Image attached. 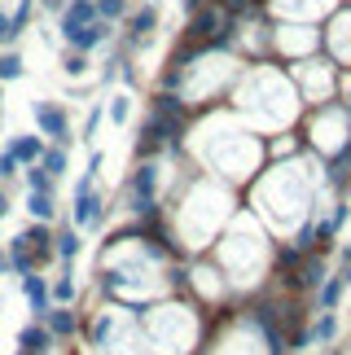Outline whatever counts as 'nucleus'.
Listing matches in <instances>:
<instances>
[{
	"label": "nucleus",
	"mask_w": 351,
	"mask_h": 355,
	"mask_svg": "<svg viewBox=\"0 0 351 355\" xmlns=\"http://www.w3.org/2000/svg\"><path fill=\"white\" fill-rule=\"evenodd\" d=\"M26 215L40 224H53V215H58V198L53 193H26Z\"/></svg>",
	"instance_id": "nucleus-15"
},
{
	"label": "nucleus",
	"mask_w": 351,
	"mask_h": 355,
	"mask_svg": "<svg viewBox=\"0 0 351 355\" xmlns=\"http://www.w3.org/2000/svg\"><path fill=\"white\" fill-rule=\"evenodd\" d=\"M44 145H49V141H44L40 132H18V136H9V141H5V149L18 158V167H31V162H40Z\"/></svg>",
	"instance_id": "nucleus-8"
},
{
	"label": "nucleus",
	"mask_w": 351,
	"mask_h": 355,
	"mask_svg": "<svg viewBox=\"0 0 351 355\" xmlns=\"http://www.w3.org/2000/svg\"><path fill=\"white\" fill-rule=\"evenodd\" d=\"M211 31H220V9H194L189 35H194V40H211Z\"/></svg>",
	"instance_id": "nucleus-16"
},
{
	"label": "nucleus",
	"mask_w": 351,
	"mask_h": 355,
	"mask_svg": "<svg viewBox=\"0 0 351 355\" xmlns=\"http://www.w3.org/2000/svg\"><path fill=\"white\" fill-rule=\"evenodd\" d=\"M154 211H158V167L145 162V167L132 171V215L154 220Z\"/></svg>",
	"instance_id": "nucleus-2"
},
{
	"label": "nucleus",
	"mask_w": 351,
	"mask_h": 355,
	"mask_svg": "<svg viewBox=\"0 0 351 355\" xmlns=\"http://www.w3.org/2000/svg\"><path fill=\"white\" fill-rule=\"evenodd\" d=\"M79 250H84V241H79V228H58V233H53V259H62V263H75Z\"/></svg>",
	"instance_id": "nucleus-11"
},
{
	"label": "nucleus",
	"mask_w": 351,
	"mask_h": 355,
	"mask_svg": "<svg viewBox=\"0 0 351 355\" xmlns=\"http://www.w3.org/2000/svg\"><path fill=\"white\" fill-rule=\"evenodd\" d=\"M18 237L26 241V250H31V259H35V268H40V263H49V259H53V228H49V224H40V220H31V224H26V228H22Z\"/></svg>",
	"instance_id": "nucleus-7"
},
{
	"label": "nucleus",
	"mask_w": 351,
	"mask_h": 355,
	"mask_svg": "<svg viewBox=\"0 0 351 355\" xmlns=\"http://www.w3.org/2000/svg\"><path fill=\"white\" fill-rule=\"evenodd\" d=\"M0 110H5V84H0Z\"/></svg>",
	"instance_id": "nucleus-31"
},
{
	"label": "nucleus",
	"mask_w": 351,
	"mask_h": 355,
	"mask_svg": "<svg viewBox=\"0 0 351 355\" xmlns=\"http://www.w3.org/2000/svg\"><path fill=\"white\" fill-rule=\"evenodd\" d=\"M9 18H13V31H18V40H22L26 26H31V18H35V0H18V5L9 9Z\"/></svg>",
	"instance_id": "nucleus-19"
},
{
	"label": "nucleus",
	"mask_w": 351,
	"mask_h": 355,
	"mask_svg": "<svg viewBox=\"0 0 351 355\" xmlns=\"http://www.w3.org/2000/svg\"><path fill=\"white\" fill-rule=\"evenodd\" d=\"M101 114H105V105H92V114L84 119V141H92V136H97V128H101Z\"/></svg>",
	"instance_id": "nucleus-25"
},
{
	"label": "nucleus",
	"mask_w": 351,
	"mask_h": 355,
	"mask_svg": "<svg viewBox=\"0 0 351 355\" xmlns=\"http://www.w3.org/2000/svg\"><path fill=\"white\" fill-rule=\"evenodd\" d=\"M40 320H44V329H49L53 338H75V329H79L75 311H71V307H62V303H53Z\"/></svg>",
	"instance_id": "nucleus-10"
},
{
	"label": "nucleus",
	"mask_w": 351,
	"mask_h": 355,
	"mask_svg": "<svg viewBox=\"0 0 351 355\" xmlns=\"http://www.w3.org/2000/svg\"><path fill=\"white\" fill-rule=\"evenodd\" d=\"M26 75V62L18 49H0V84H13V79Z\"/></svg>",
	"instance_id": "nucleus-18"
},
{
	"label": "nucleus",
	"mask_w": 351,
	"mask_h": 355,
	"mask_svg": "<svg viewBox=\"0 0 351 355\" xmlns=\"http://www.w3.org/2000/svg\"><path fill=\"white\" fill-rule=\"evenodd\" d=\"M343 281H347V277H339V281H329V285H325V294H320V307H325V311H334V303H339Z\"/></svg>",
	"instance_id": "nucleus-24"
},
{
	"label": "nucleus",
	"mask_w": 351,
	"mask_h": 355,
	"mask_svg": "<svg viewBox=\"0 0 351 355\" xmlns=\"http://www.w3.org/2000/svg\"><path fill=\"white\" fill-rule=\"evenodd\" d=\"M84 22H97V5L92 0H66V9L58 13V26H84Z\"/></svg>",
	"instance_id": "nucleus-12"
},
{
	"label": "nucleus",
	"mask_w": 351,
	"mask_h": 355,
	"mask_svg": "<svg viewBox=\"0 0 351 355\" xmlns=\"http://www.w3.org/2000/svg\"><path fill=\"white\" fill-rule=\"evenodd\" d=\"M22 184H26V193H58V180L40 167V162H31V167H22Z\"/></svg>",
	"instance_id": "nucleus-13"
},
{
	"label": "nucleus",
	"mask_w": 351,
	"mask_h": 355,
	"mask_svg": "<svg viewBox=\"0 0 351 355\" xmlns=\"http://www.w3.org/2000/svg\"><path fill=\"white\" fill-rule=\"evenodd\" d=\"M35 5H40V9H49V13H62V9H66V0H35Z\"/></svg>",
	"instance_id": "nucleus-27"
},
{
	"label": "nucleus",
	"mask_w": 351,
	"mask_h": 355,
	"mask_svg": "<svg viewBox=\"0 0 351 355\" xmlns=\"http://www.w3.org/2000/svg\"><path fill=\"white\" fill-rule=\"evenodd\" d=\"M316 338H320V343H325V338H334V320H329V316L316 324Z\"/></svg>",
	"instance_id": "nucleus-26"
},
{
	"label": "nucleus",
	"mask_w": 351,
	"mask_h": 355,
	"mask_svg": "<svg viewBox=\"0 0 351 355\" xmlns=\"http://www.w3.org/2000/svg\"><path fill=\"white\" fill-rule=\"evenodd\" d=\"M88 66H92V62H88V53H79V49H66V53H62V71L71 75V79H79V75L88 71Z\"/></svg>",
	"instance_id": "nucleus-20"
},
{
	"label": "nucleus",
	"mask_w": 351,
	"mask_h": 355,
	"mask_svg": "<svg viewBox=\"0 0 351 355\" xmlns=\"http://www.w3.org/2000/svg\"><path fill=\"white\" fill-rule=\"evenodd\" d=\"M0 49H18V31H13L9 9H0Z\"/></svg>",
	"instance_id": "nucleus-23"
},
{
	"label": "nucleus",
	"mask_w": 351,
	"mask_h": 355,
	"mask_svg": "<svg viewBox=\"0 0 351 355\" xmlns=\"http://www.w3.org/2000/svg\"><path fill=\"white\" fill-rule=\"evenodd\" d=\"M18 290H22V298H26V307H31V316H35V320L53 307V298H49V281L40 277V272H22V277H18Z\"/></svg>",
	"instance_id": "nucleus-5"
},
{
	"label": "nucleus",
	"mask_w": 351,
	"mask_h": 355,
	"mask_svg": "<svg viewBox=\"0 0 351 355\" xmlns=\"http://www.w3.org/2000/svg\"><path fill=\"white\" fill-rule=\"evenodd\" d=\"M40 167H44L53 180H62L66 167H71V158H66V145H44V154H40Z\"/></svg>",
	"instance_id": "nucleus-17"
},
{
	"label": "nucleus",
	"mask_w": 351,
	"mask_h": 355,
	"mask_svg": "<svg viewBox=\"0 0 351 355\" xmlns=\"http://www.w3.org/2000/svg\"><path fill=\"white\" fill-rule=\"evenodd\" d=\"M128 114H132V97H128V92H119V97H110V123H119V128H123V123H128Z\"/></svg>",
	"instance_id": "nucleus-22"
},
{
	"label": "nucleus",
	"mask_w": 351,
	"mask_h": 355,
	"mask_svg": "<svg viewBox=\"0 0 351 355\" xmlns=\"http://www.w3.org/2000/svg\"><path fill=\"white\" fill-rule=\"evenodd\" d=\"M0 277H9V254H5V245H0Z\"/></svg>",
	"instance_id": "nucleus-29"
},
{
	"label": "nucleus",
	"mask_w": 351,
	"mask_h": 355,
	"mask_svg": "<svg viewBox=\"0 0 351 355\" xmlns=\"http://www.w3.org/2000/svg\"><path fill=\"white\" fill-rule=\"evenodd\" d=\"M202 5H207V0H185V9H189V13H194V9H202Z\"/></svg>",
	"instance_id": "nucleus-30"
},
{
	"label": "nucleus",
	"mask_w": 351,
	"mask_h": 355,
	"mask_svg": "<svg viewBox=\"0 0 351 355\" xmlns=\"http://www.w3.org/2000/svg\"><path fill=\"white\" fill-rule=\"evenodd\" d=\"M53 347H58V338L44 329V320H31V324L18 329V351L22 355H53Z\"/></svg>",
	"instance_id": "nucleus-6"
},
{
	"label": "nucleus",
	"mask_w": 351,
	"mask_h": 355,
	"mask_svg": "<svg viewBox=\"0 0 351 355\" xmlns=\"http://www.w3.org/2000/svg\"><path fill=\"white\" fill-rule=\"evenodd\" d=\"M110 26H114V22L97 18V22H84V26H58V31H62V40H66V49L92 53V49H101L105 40H110Z\"/></svg>",
	"instance_id": "nucleus-4"
},
{
	"label": "nucleus",
	"mask_w": 351,
	"mask_h": 355,
	"mask_svg": "<svg viewBox=\"0 0 351 355\" xmlns=\"http://www.w3.org/2000/svg\"><path fill=\"white\" fill-rule=\"evenodd\" d=\"M49 298H53V303H62V307L75 303V272H71V263H62V277L49 281Z\"/></svg>",
	"instance_id": "nucleus-14"
},
{
	"label": "nucleus",
	"mask_w": 351,
	"mask_h": 355,
	"mask_svg": "<svg viewBox=\"0 0 351 355\" xmlns=\"http://www.w3.org/2000/svg\"><path fill=\"white\" fill-rule=\"evenodd\" d=\"M154 26H158V9L154 5H141L137 13H128V49L145 44V40L154 35Z\"/></svg>",
	"instance_id": "nucleus-9"
},
{
	"label": "nucleus",
	"mask_w": 351,
	"mask_h": 355,
	"mask_svg": "<svg viewBox=\"0 0 351 355\" xmlns=\"http://www.w3.org/2000/svg\"><path fill=\"white\" fill-rule=\"evenodd\" d=\"M31 119H35V132L44 136L49 145H71V114H66L58 101H35Z\"/></svg>",
	"instance_id": "nucleus-1"
},
{
	"label": "nucleus",
	"mask_w": 351,
	"mask_h": 355,
	"mask_svg": "<svg viewBox=\"0 0 351 355\" xmlns=\"http://www.w3.org/2000/svg\"><path fill=\"white\" fill-rule=\"evenodd\" d=\"M9 211H13V207H9V193H5V184H0V224H5Z\"/></svg>",
	"instance_id": "nucleus-28"
},
{
	"label": "nucleus",
	"mask_w": 351,
	"mask_h": 355,
	"mask_svg": "<svg viewBox=\"0 0 351 355\" xmlns=\"http://www.w3.org/2000/svg\"><path fill=\"white\" fill-rule=\"evenodd\" d=\"M92 5H97V18H105V22L128 18V0H92Z\"/></svg>",
	"instance_id": "nucleus-21"
},
{
	"label": "nucleus",
	"mask_w": 351,
	"mask_h": 355,
	"mask_svg": "<svg viewBox=\"0 0 351 355\" xmlns=\"http://www.w3.org/2000/svg\"><path fill=\"white\" fill-rule=\"evenodd\" d=\"M92 180H97V175H79V184H75V207H71V220H75V228H97L101 224V193L97 189H92Z\"/></svg>",
	"instance_id": "nucleus-3"
},
{
	"label": "nucleus",
	"mask_w": 351,
	"mask_h": 355,
	"mask_svg": "<svg viewBox=\"0 0 351 355\" xmlns=\"http://www.w3.org/2000/svg\"><path fill=\"white\" fill-rule=\"evenodd\" d=\"M13 355H22V351H13Z\"/></svg>",
	"instance_id": "nucleus-32"
}]
</instances>
